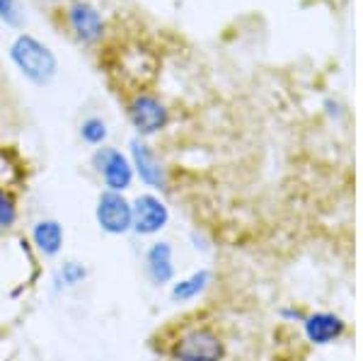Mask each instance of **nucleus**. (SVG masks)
<instances>
[{"label": "nucleus", "mask_w": 363, "mask_h": 361, "mask_svg": "<svg viewBox=\"0 0 363 361\" xmlns=\"http://www.w3.org/2000/svg\"><path fill=\"white\" fill-rule=\"evenodd\" d=\"M68 25L75 32V37L85 44L97 42L104 32V20L99 15V10L92 8L90 3H83V0H78V3H73L68 8Z\"/></svg>", "instance_id": "nucleus-7"}, {"label": "nucleus", "mask_w": 363, "mask_h": 361, "mask_svg": "<svg viewBox=\"0 0 363 361\" xmlns=\"http://www.w3.org/2000/svg\"><path fill=\"white\" fill-rule=\"evenodd\" d=\"M306 335L315 345H330L344 335V320L332 313H315L306 318Z\"/></svg>", "instance_id": "nucleus-10"}, {"label": "nucleus", "mask_w": 363, "mask_h": 361, "mask_svg": "<svg viewBox=\"0 0 363 361\" xmlns=\"http://www.w3.org/2000/svg\"><path fill=\"white\" fill-rule=\"evenodd\" d=\"M128 119H131V124L136 126L138 133L150 136V133L165 129L167 121H169V114H167L165 104L157 100V97L136 95L131 100V104H128Z\"/></svg>", "instance_id": "nucleus-5"}, {"label": "nucleus", "mask_w": 363, "mask_h": 361, "mask_svg": "<svg viewBox=\"0 0 363 361\" xmlns=\"http://www.w3.org/2000/svg\"><path fill=\"white\" fill-rule=\"evenodd\" d=\"M49 3H58V0H49Z\"/></svg>", "instance_id": "nucleus-17"}, {"label": "nucleus", "mask_w": 363, "mask_h": 361, "mask_svg": "<svg viewBox=\"0 0 363 361\" xmlns=\"http://www.w3.org/2000/svg\"><path fill=\"white\" fill-rule=\"evenodd\" d=\"M225 345L211 328H191L172 345L174 361H223Z\"/></svg>", "instance_id": "nucleus-2"}, {"label": "nucleus", "mask_w": 363, "mask_h": 361, "mask_svg": "<svg viewBox=\"0 0 363 361\" xmlns=\"http://www.w3.org/2000/svg\"><path fill=\"white\" fill-rule=\"evenodd\" d=\"M32 240L37 250L46 257H54L61 252L63 245V226L54 218H42L32 226Z\"/></svg>", "instance_id": "nucleus-11"}, {"label": "nucleus", "mask_w": 363, "mask_h": 361, "mask_svg": "<svg viewBox=\"0 0 363 361\" xmlns=\"http://www.w3.org/2000/svg\"><path fill=\"white\" fill-rule=\"evenodd\" d=\"M208 282H211V274H208L206 270L196 272V274H191V277L182 279L179 284H174V287H172V299L174 301H191V299H196V296L208 287Z\"/></svg>", "instance_id": "nucleus-12"}, {"label": "nucleus", "mask_w": 363, "mask_h": 361, "mask_svg": "<svg viewBox=\"0 0 363 361\" xmlns=\"http://www.w3.org/2000/svg\"><path fill=\"white\" fill-rule=\"evenodd\" d=\"M15 221H17L15 199L0 187V228H10V226H15Z\"/></svg>", "instance_id": "nucleus-14"}, {"label": "nucleus", "mask_w": 363, "mask_h": 361, "mask_svg": "<svg viewBox=\"0 0 363 361\" xmlns=\"http://www.w3.org/2000/svg\"><path fill=\"white\" fill-rule=\"evenodd\" d=\"M85 277H87V270L80 262H66V265L61 267V279L66 282V287H78V284H83Z\"/></svg>", "instance_id": "nucleus-15"}, {"label": "nucleus", "mask_w": 363, "mask_h": 361, "mask_svg": "<svg viewBox=\"0 0 363 361\" xmlns=\"http://www.w3.org/2000/svg\"><path fill=\"white\" fill-rule=\"evenodd\" d=\"M95 216L99 228L109 235H124L133 228V209L131 201L126 199L121 191H102L97 199V209Z\"/></svg>", "instance_id": "nucleus-3"}, {"label": "nucleus", "mask_w": 363, "mask_h": 361, "mask_svg": "<svg viewBox=\"0 0 363 361\" xmlns=\"http://www.w3.org/2000/svg\"><path fill=\"white\" fill-rule=\"evenodd\" d=\"M10 58L22 71L27 80H32L34 85H49L56 75L58 61L54 51L39 39L29 37V34H20L10 46Z\"/></svg>", "instance_id": "nucleus-1"}, {"label": "nucleus", "mask_w": 363, "mask_h": 361, "mask_svg": "<svg viewBox=\"0 0 363 361\" xmlns=\"http://www.w3.org/2000/svg\"><path fill=\"white\" fill-rule=\"evenodd\" d=\"M80 138L90 145H102L104 138H107V124H104V119H99V116L85 119L80 124Z\"/></svg>", "instance_id": "nucleus-13"}, {"label": "nucleus", "mask_w": 363, "mask_h": 361, "mask_svg": "<svg viewBox=\"0 0 363 361\" xmlns=\"http://www.w3.org/2000/svg\"><path fill=\"white\" fill-rule=\"evenodd\" d=\"M0 20H3L5 25H13V27L20 25L22 15H20L17 0H0Z\"/></svg>", "instance_id": "nucleus-16"}, {"label": "nucleus", "mask_w": 363, "mask_h": 361, "mask_svg": "<svg viewBox=\"0 0 363 361\" xmlns=\"http://www.w3.org/2000/svg\"><path fill=\"white\" fill-rule=\"evenodd\" d=\"M145 274L153 284H167L174 277V267H172V248L169 243H153L145 252Z\"/></svg>", "instance_id": "nucleus-9"}, {"label": "nucleus", "mask_w": 363, "mask_h": 361, "mask_svg": "<svg viewBox=\"0 0 363 361\" xmlns=\"http://www.w3.org/2000/svg\"><path fill=\"white\" fill-rule=\"evenodd\" d=\"M95 167L99 177L104 179L107 189L124 191L133 182V165L121 150L116 148H99L95 153Z\"/></svg>", "instance_id": "nucleus-4"}, {"label": "nucleus", "mask_w": 363, "mask_h": 361, "mask_svg": "<svg viewBox=\"0 0 363 361\" xmlns=\"http://www.w3.org/2000/svg\"><path fill=\"white\" fill-rule=\"evenodd\" d=\"M131 165L136 167L138 177L143 179L148 187H165V170H162L160 160L155 158V153L150 150V145H145L143 141H131Z\"/></svg>", "instance_id": "nucleus-8"}, {"label": "nucleus", "mask_w": 363, "mask_h": 361, "mask_svg": "<svg viewBox=\"0 0 363 361\" xmlns=\"http://www.w3.org/2000/svg\"><path fill=\"white\" fill-rule=\"evenodd\" d=\"M133 209V228L140 235H153V233L162 231L169 221V211L157 196L153 194H140L136 201L131 204Z\"/></svg>", "instance_id": "nucleus-6"}]
</instances>
